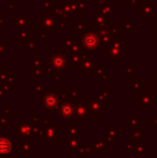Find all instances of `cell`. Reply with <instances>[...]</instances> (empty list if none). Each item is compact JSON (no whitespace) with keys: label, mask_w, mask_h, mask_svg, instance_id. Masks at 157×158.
<instances>
[{"label":"cell","mask_w":157,"mask_h":158,"mask_svg":"<svg viewBox=\"0 0 157 158\" xmlns=\"http://www.w3.org/2000/svg\"><path fill=\"white\" fill-rule=\"evenodd\" d=\"M11 148H12V145H11V142L8 139H3V138L0 139V154H8L11 151Z\"/></svg>","instance_id":"cell-1"},{"label":"cell","mask_w":157,"mask_h":158,"mask_svg":"<svg viewBox=\"0 0 157 158\" xmlns=\"http://www.w3.org/2000/svg\"><path fill=\"white\" fill-rule=\"evenodd\" d=\"M45 106L48 108H54L57 103V98L54 95H48L45 98V101H44Z\"/></svg>","instance_id":"cell-2"},{"label":"cell","mask_w":157,"mask_h":158,"mask_svg":"<svg viewBox=\"0 0 157 158\" xmlns=\"http://www.w3.org/2000/svg\"><path fill=\"white\" fill-rule=\"evenodd\" d=\"M84 44H85L87 48H95L97 44V39L95 35H87L84 40Z\"/></svg>","instance_id":"cell-3"},{"label":"cell","mask_w":157,"mask_h":158,"mask_svg":"<svg viewBox=\"0 0 157 158\" xmlns=\"http://www.w3.org/2000/svg\"><path fill=\"white\" fill-rule=\"evenodd\" d=\"M72 106L70 104H64L63 108H61V114L64 116H70L72 114Z\"/></svg>","instance_id":"cell-4"}]
</instances>
